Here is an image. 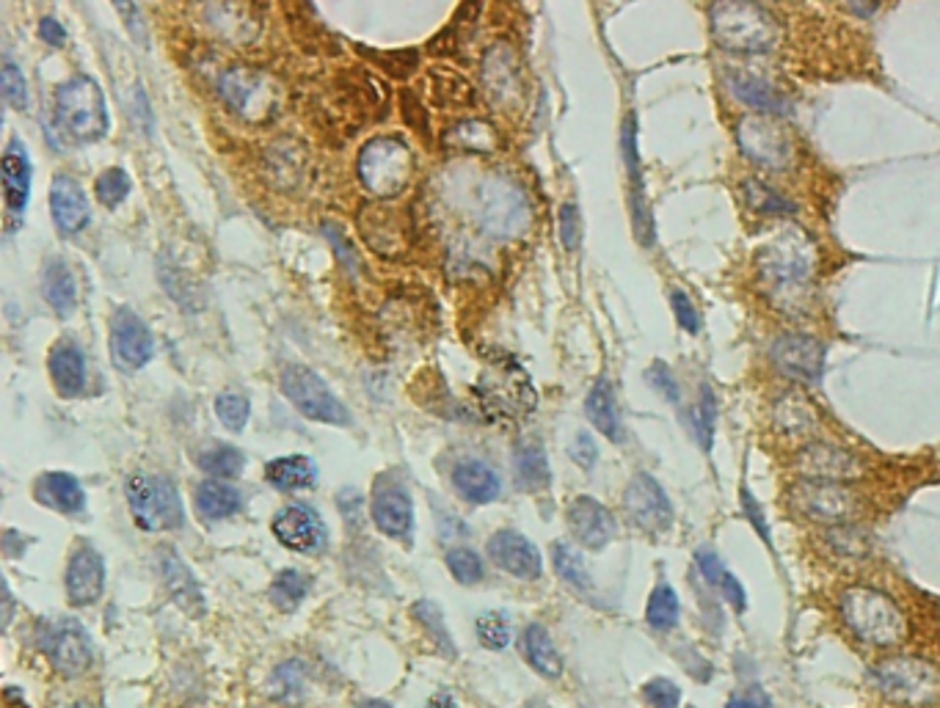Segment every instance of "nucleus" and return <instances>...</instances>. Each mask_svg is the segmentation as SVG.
Instances as JSON below:
<instances>
[{
  "mask_svg": "<svg viewBox=\"0 0 940 708\" xmlns=\"http://www.w3.org/2000/svg\"><path fill=\"white\" fill-rule=\"evenodd\" d=\"M475 395L483 414L494 422H516L535 411L533 380L508 353L486 358Z\"/></svg>",
  "mask_w": 940,
  "mask_h": 708,
  "instance_id": "nucleus-1",
  "label": "nucleus"
},
{
  "mask_svg": "<svg viewBox=\"0 0 940 708\" xmlns=\"http://www.w3.org/2000/svg\"><path fill=\"white\" fill-rule=\"evenodd\" d=\"M56 127L75 144H94L109 133V109L100 83L89 75H75L56 89Z\"/></svg>",
  "mask_w": 940,
  "mask_h": 708,
  "instance_id": "nucleus-2",
  "label": "nucleus"
},
{
  "mask_svg": "<svg viewBox=\"0 0 940 708\" xmlns=\"http://www.w3.org/2000/svg\"><path fill=\"white\" fill-rule=\"evenodd\" d=\"M841 618L852 635L874 648H894L907 637V620L899 606L872 587L845 590L839 601Z\"/></svg>",
  "mask_w": 940,
  "mask_h": 708,
  "instance_id": "nucleus-3",
  "label": "nucleus"
},
{
  "mask_svg": "<svg viewBox=\"0 0 940 708\" xmlns=\"http://www.w3.org/2000/svg\"><path fill=\"white\" fill-rule=\"evenodd\" d=\"M759 271L775 295H800L816 271V249L800 229H786L761 249Z\"/></svg>",
  "mask_w": 940,
  "mask_h": 708,
  "instance_id": "nucleus-4",
  "label": "nucleus"
},
{
  "mask_svg": "<svg viewBox=\"0 0 940 708\" xmlns=\"http://www.w3.org/2000/svg\"><path fill=\"white\" fill-rule=\"evenodd\" d=\"M712 34L734 53H772L781 39L775 18L759 3H714Z\"/></svg>",
  "mask_w": 940,
  "mask_h": 708,
  "instance_id": "nucleus-5",
  "label": "nucleus"
},
{
  "mask_svg": "<svg viewBox=\"0 0 940 708\" xmlns=\"http://www.w3.org/2000/svg\"><path fill=\"white\" fill-rule=\"evenodd\" d=\"M359 180L373 196L392 198L406 191L417 171L411 147L397 136L373 138L359 152Z\"/></svg>",
  "mask_w": 940,
  "mask_h": 708,
  "instance_id": "nucleus-6",
  "label": "nucleus"
},
{
  "mask_svg": "<svg viewBox=\"0 0 940 708\" xmlns=\"http://www.w3.org/2000/svg\"><path fill=\"white\" fill-rule=\"evenodd\" d=\"M869 684L902 706L929 708L940 703V670L924 659H888L869 670Z\"/></svg>",
  "mask_w": 940,
  "mask_h": 708,
  "instance_id": "nucleus-7",
  "label": "nucleus"
},
{
  "mask_svg": "<svg viewBox=\"0 0 940 708\" xmlns=\"http://www.w3.org/2000/svg\"><path fill=\"white\" fill-rule=\"evenodd\" d=\"M125 496L131 513L144 533H166V529L182 527V499L174 480L166 475H138L127 477Z\"/></svg>",
  "mask_w": 940,
  "mask_h": 708,
  "instance_id": "nucleus-8",
  "label": "nucleus"
},
{
  "mask_svg": "<svg viewBox=\"0 0 940 708\" xmlns=\"http://www.w3.org/2000/svg\"><path fill=\"white\" fill-rule=\"evenodd\" d=\"M279 386H282V395L293 402L306 420L340 427L351 425V414L340 402V397L326 386V380L315 369L304 367V364H290V367L282 369Z\"/></svg>",
  "mask_w": 940,
  "mask_h": 708,
  "instance_id": "nucleus-9",
  "label": "nucleus"
},
{
  "mask_svg": "<svg viewBox=\"0 0 940 708\" xmlns=\"http://www.w3.org/2000/svg\"><path fill=\"white\" fill-rule=\"evenodd\" d=\"M623 511L637 529L648 535H662L673 527V502L665 488L648 471H641L623 491Z\"/></svg>",
  "mask_w": 940,
  "mask_h": 708,
  "instance_id": "nucleus-10",
  "label": "nucleus"
},
{
  "mask_svg": "<svg viewBox=\"0 0 940 708\" xmlns=\"http://www.w3.org/2000/svg\"><path fill=\"white\" fill-rule=\"evenodd\" d=\"M737 141L739 149L765 169H789L792 165V138L783 130L781 122L770 119V116H745L737 127Z\"/></svg>",
  "mask_w": 940,
  "mask_h": 708,
  "instance_id": "nucleus-11",
  "label": "nucleus"
},
{
  "mask_svg": "<svg viewBox=\"0 0 940 708\" xmlns=\"http://www.w3.org/2000/svg\"><path fill=\"white\" fill-rule=\"evenodd\" d=\"M39 646L61 675L86 673L91 667V659H94L89 631L72 618L47 620L45 629H42Z\"/></svg>",
  "mask_w": 940,
  "mask_h": 708,
  "instance_id": "nucleus-12",
  "label": "nucleus"
},
{
  "mask_svg": "<svg viewBox=\"0 0 940 708\" xmlns=\"http://www.w3.org/2000/svg\"><path fill=\"white\" fill-rule=\"evenodd\" d=\"M111 356L122 373H138L155 356V336L133 309L122 307L111 318Z\"/></svg>",
  "mask_w": 940,
  "mask_h": 708,
  "instance_id": "nucleus-13",
  "label": "nucleus"
},
{
  "mask_svg": "<svg viewBox=\"0 0 940 708\" xmlns=\"http://www.w3.org/2000/svg\"><path fill=\"white\" fill-rule=\"evenodd\" d=\"M218 89H222L224 100L251 122L268 119L273 109H276V89H273L265 75L254 72V69H229L218 80Z\"/></svg>",
  "mask_w": 940,
  "mask_h": 708,
  "instance_id": "nucleus-14",
  "label": "nucleus"
},
{
  "mask_svg": "<svg viewBox=\"0 0 940 708\" xmlns=\"http://www.w3.org/2000/svg\"><path fill=\"white\" fill-rule=\"evenodd\" d=\"M792 504L803 516L814 522H845L856 513L858 502L852 491L833 480H805L797 482L789 493Z\"/></svg>",
  "mask_w": 940,
  "mask_h": 708,
  "instance_id": "nucleus-15",
  "label": "nucleus"
},
{
  "mask_svg": "<svg viewBox=\"0 0 940 708\" xmlns=\"http://www.w3.org/2000/svg\"><path fill=\"white\" fill-rule=\"evenodd\" d=\"M825 356V345L811 334H781L770 347L772 364L800 384H819Z\"/></svg>",
  "mask_w": 940,
  "mask_h": 708,
  "instance_id": "nucleus-16",
  "label": "nucleus"
},
{
  "mask_svg": "<svg viewBox=\"0 0 940 708\" xmlns=\"http://www.w3.org/2000/svg\"><path fill=\"white\" fill-rule=\"evenodd\" d=\"M373 522L386 538H411L414 504L406 486L397 482L395 475H381L373 482Z\"/></svg>",
  "mask_w": 940,
  "mask_h": 708,
  "instance_id": "nucleus-17",
  "label": "nucleus"
},
{
  "mask_svg": "<svg viewBox=\"0 0 940 708\" xmlns=\"http://www.w3.org/2000/svg\"><path fill=\"white\" fill-rule=\"evenodd\" d=\"M273 535L282 546L298 555H318L326 546V524L318 513L304 504H287L273 516Z\"/></svg>",
  "mask_w": 940,
  "mask_h": 708,
  "instance_id": "nucleus-18",
  "label": "nucleus"
},
{
  "mask_svg": "<svg viewBox=\"0 0 940 708\" xmlns=\"http://www.w3.org/2000/svg\"><path fill=\"white\" fill-rule=\"evenodd\" d=\"M488 557L497 568L521 582H535L544 573L539 546L516 529H499L488 538Z\"/></svg>",
  "mask_w": 940,
  "mask_h": 708,
  "instance_id": "nucleus-19",
  "label": "nucleus"
},
{
  "mask_svg": "<svg viewBox=\"0 0 940 708\" xmlns=\"http://www.w3.org/2000/svg\"><path fill=\"white\" fill-rule=\"evenodd\" d=\"M623 160H626V171H630V207H632V221H635V235L646 249L654 245V216L648 210L646 202V182H643V165H641V152H637V122L635 116L623 122Z\"/></svg>",
  "mask_w": 940,
  "mask_h": 708,
  "instance_id": "nucleus-20",
  "label": "nucleus"
},
{
  "mask_svg": "<svg viewBox=\"0 0 940 708\" xmlns=\"http://www.w3.org/2000/svg\"><path fill=\"white\" fill-rule=\"evenodd\" d=\"M568 529L585 549H604L618 535V522L604 504L593 496H577L568 504Z\"/></svg>",
  "mask_w": 940,
  "mask_h": 708,
  "instance_id": "nucleus-21",
  "label": "nucleus"
},
{
  "mask_svg": "<svg viewBox=\"0 0 940 708\" xmlns=\"http://www.w3.org/2000/svg\"><path fill=\"white\" fill-rule=\"evenodd\" d=\"M64 587H67V598L72 606H91L100 601L102 587H105V562L94 546L80 544L72 551Z\"/></svg>",
  "mask_w": 940,
  "mask_h": 708,
  "instance_id": "nucleus-22",
  "label": "nucleus"
},
{
  "mask_svg": "<svg viewBox=\"0 0 940 708\" xmlns=\"http://www.w3.org/2000/svg\"><path fill=\"white\" fill-rule=\"evenodd\" d=\"M50 213L53 221H56L58 232L72 238L80 235L91 221V207L89 198H86L83 187L78 185V180L69 174H56L50 185Z\"/></svg>",
  "mask_w": 940,
  "mask_h": 708,
  "instance_id": "nucleus-23",
  "label": "nucleus"
},
{
  "mask_svg": "<svg viewBox=\"0 0 940 708\" xmlns=\"http://www.w3.org/2000/svg\"><path fill=\"white\" fill-rule=\"evenodd\" d=\"M158 568H160V576H163L166 590L171 593V598H174L188 615L199 618V615L204 613L202 587H199V582H196V576L191 573V568L182 562V557L177 555L171 546H160Z\"/></svg>",
  "mask_w": 940,
  "mask_h": 708,
  "instance_id": "nucleus-24",
  "label": "nucleus"
},
{
  "mask_svg": "<svg viewBox=\"0 0 940 708\" xmlns=\"http://www.w3.org/2000/svg\"><path fill=\"white\" fill-rule=\"evenodd\" d=\"M34 499L61 516H78L86 507V493L78 477L67 471H45L34 482Z\"/></svg>",
  "mask_w": 940,
  "mask_h": 708,
  "instance_id": "nucleus-25",
  "label": "nucleus"
},
{
  "mask_svg": "<svg viewBox=\"0 0 940 708\" xmlns=\"http://www.w3.org/2000/svg\"><path fill=\"white\" fill-rule=\"evenodd\" d=\"M0 176H3V198L9 213L23 216L31 198V160L23 141H12L0 160Z\"/></svg>",
  "mask_w": 940,
  "mask_h": 708,
  "instance_id": "nucleus-26",
  "label": "nucleus"
},
{
  "mask_svg": "<svg viewBox=\"0 0 940 708\" xmlns=\"http://www.w3.org/2000/svg\"><path fill=\"white\" fill-rule=\"evenodd\" d=\"M50 380L61 397H78L86 386V356L78 342L58 340L47 356Z\"/></svg>",
  "mask_w": 940,
  "mask_h": 708,
  "instance_id": "nucleus-27",
  "label": "nucleus"
},
{
  "mask_svg": "<svg viewBox=\"0 0 940 708\" xmlns=\"http://www.w3.org/2000/svg\"><path fill=\"white\" fill-rule=\"evenodd\" d=\"M800 469L811 475V480H847L861 475V466L845 449L833 444H808L800 455Z\"/></svg>",
  "mask_w": 940,
  "mask_h": 708,
  "instance_id": "nucleus-28",
  "label": "nucleus"
},
{
  "mask_svg": "<svg viewBox=\"0 0 940 708\" xmlns=\"http://www.w3.org/2000/svg\"><path fill=\"white\" fill-rule=\"evenodd\" d=\"M453 488L472 504H488L499 496V475L480 458L461 460L453 469Z\"/></svg>",
  "mask_w": 940,
  "mask_h": 708,
  "instance_id": "nucleus-29",
  "label": "nucleus"
},
{
  "mask_svg": "<svg viewBox=\"0 0 940 708\" xmlns=\"http://www.w3.org/2000/svg\"><path fill=\"white\" fill-rule=\"evenodd\" d=\"M725 85L739 103L750 105V109L761 111V114H783L789 111L786 96L765 78H756L748 72H728L725 75Z\"/></svg>",
  "mask_w": 940,
  "mask_h": 708,
  "instance_id": "nucleus-30",
  "label": "nucleus"
},
{
  "mask_svg": "<svg viewBox=\"0 0 940 708\" xmlns=\"http://www.w3.org/2000/svg\"><path fill=\"white\" fill-rule=\"evenodd\" d=\"M585 416H588L590 425H593L601 436H607L615 444L623 442L621 411H618L615 391H612V384L607 378H599L593 384V389H590L588 400H585Z\"/></svg>",
  "mask_w": 940,
  "mask_h": 708,
  "instance_id": "nucleus-31",
  "label": "nucleus"
},
{
  "mask_svg": "<svg viewBox=\"0 0 940 708\" xmlns=\"http://www.w3.org/2000/svg\"><path fill=\"white\" fill-rule=\"evenodd\" d=\"M42 295L61 318H69L78 307V284H75L67 262L58 260V256L47 260L42 267Z\"/></svg>",
  "mask_w": 940,
  "mask_h": 708,
  "instance_id": "nucleus-32",
  "label": "nucleus"
},
{
  "mask_svg": "<svg viewBox=\"0 0 940 708\" xmlns=\"http://www.w3.org/2000/svg\"><path fill=\"white\" fill-rule=\"evenodd\" d=\"M521 651H524V659H528L530 667L544 675V678H560L563 675L560 651H557L550 631L541 624H530L528 629H524V635H521Z\"/></svg>",
  "mask_w": 940,
  "mask_h": 708,
  "instance_id": "nucleus-33",
  "label": "nucleus"
},
{
  "mask_svg": "<svg viewBox=\"0 0 940 708\" xmlns=\"http://www.w3.org/2000/svg\"><path fill=\"white\" fill-rule=\"evenodd\" d=\"M513 469H516V482H519V488H524V491L539 493L552 486L550 458H546L544 447H541L539 442H524L516 447Z\"/></svg>",
  "mask_w": 940,
  "mask_h": 708,
  "instance_id": "nucleus-34",
  "label": "nucleus"
},
{
  "mask_svg": "<svg viewBox=\"0 0 940 708\" xmlns=\"http://www.w3.org/2000/svg\"><path fill=\"white\" fill-rule=\"evenodd\" d=\"M265 480L279 491H304L318 482V466L306 455L276 458L265 466Z\"/></svg>",
  "mask_w": 940,
  "mask_h": 708,
  "instance_id": "nucleus-35",
  "label": "nucleus"
},
{
  "mask_svg": "<svg viewBox=\"0 0 940 708\" xmlns=\"http://www.w3.org/2000/svg\"><path fill=\"white\" fill-rule=\"evenodd\" d=\"M240 504H244L240 493L222 480H207L196 488V511L207 522L235 516L240 511Z\"/></svg>",
  "mask_w": 940,
  "mask_h": 708,
  "instance_id": "nucleus-36",
  "label": "nucleus"
},
{
  "mask_svg": "<svg viewBox=\"0 0 940 708\" xmlns=\"http://www.w3.org/2000/svg\"><path fill=\"white\" fill-rule=\"evenodd\" d=\"M679 615H681L679 593L673 590V584L659 582L657 587L652 590V595H648V604H646L648 626L657 631H670L679 626Z\"/></svg>",
  "mask_w": 940,
  "mask_h": 708,
  "instance_id": "nucleus-37",
  "label": "nucleus"
},
{
  "mask_svg": "<svg viewBox=\"0 0 940 708\" xmlns=\"http://www.w3.org/2000/svg\"><path fill=\"white\" fill-rule=\"evenodd\" d=\"M775 422L783 433L792 436H803V433L814 431L816 414L811 411L808 402L797 395H783L775 406Z\"/></svg>",
  "mask_w": 940,
  "mask_h": 708,
  "instance_id": "nucleus-38",
  "label": "nucleus"
},
{
  "mask_svg": "<svg viewBox=\"0 0 940 708\" xmlns=\"http://www.w3.org/2000/svg\"><path fill=\"white\" fill-rule=\"evenodd\" d=\"M306 593H309V579H306L301 571H295V568L279 571L276 579L271 582V590H268L273 606L282 609V613H293V609H298V604L306 598Z\"/></svg>",
  "mask_w": 940,
  "mask_h": 708,
  "instance_id": "nucleus-39",
  "label": "nucleus"
},
{
  "mask_svg": "<svg viewBox=\"0 0 940 708\" xmlns=\"http://www.w3.org/2000/svg\"><path fill=\"white\" fill-rule=\"evenodd\" d=\"M714 427H717V395L712 391V386L703 384L701 397L692 409V436L701 444L703 453H712Z\"/></svg>",
  "mask_w": 940,
  "mask_h": 708,
  "instance_id": "nucleus-40",
  "label": "nucleus"
},
{
  "mask_svg": "<svg viewBox=\"0 0 940 708\" xmlns=\"http://www.w3.org/2000/svg\"><path fill=\"white\" fill-rule=\"evenodd\" d=\"M745 202H748L754 210L767 213V216H783V213H797V205L792 198H786L783 193H778L775 187H770L761 180H745L743 185Z\"/></svg>",
  "mask_w": 940,
  "mask_h": 708,
  "instance_id": "nucleus-41",
  "label": "nucleus"
},
{
  "mask_svg": "<svg viewBox=\"0 0 940 708\" xmlns=\"http://www.w3.org/2000/svg\"><path fill=\"white\" fill-rule=\"evenodd\" d=\"M552 560H555V571L560 573L563 582H568L571 587L577 590H590L593 587V582H590V573L588 568H585L582 555H579L574 546L568 544H555L552 546Z\"/></svg>",
  "mask_w": 940,
  "mask_h": 708,
  "instance_id": "nucleus-42",
  "label": "nucleus"
},
{
  "mask_svg": "<svg viewBox=\"0 0 940 708\" xmlns=\"http://www.w3.org/2000/svg\"><path fill=\"white\" fill-rule=\"evenodd\" d=\"M199 466L218 480H229V477H238L244 471L246 455L233 444H222V447H213L199 455Z\"/></svg>",
  "mask_w": 940,
  "mask_h": 708,
  "instance_id": "nucleus-43",
  "label": "nucleus"
},
{
  "mask_svg": "<svg viewBox=\"0 0 940 708\" xmlns=\"http://www.w3.org/2000/svg\"><path fill=\"white\" fill-rule=\"evenodd\" d=\"M251 414V402L246 395H238V391H224V395L216 397V416L222 420V425L227 427V431L240 433L246 427V422H249Z\"/></svg>",
  "mask_w": 940,
  "mask_h": 708,
  "instance_id": "nucleus-44",
  "label": "nucleus"
},
{
  "mask_svg": "<svg viewBox=\"0 0 940 708\" xmlns=\"http://www.w3.org/2000/svg\"><path fill=\"white\" fill-rule=\"evenodd\" d=\"M477 640L488 651H502L510 646V620L502 613H486L475 624Z\"/></svg>",
  "mask_w": 940,
  "mask_h": 708,
  "instance_id": "nucleus-45",
  "label": "nucleus"
},
{
  "mask_svg": "<svg viewBox=\"0 0 940 708\" xmlns=\"http://www.w3.org/2000/svg\"><path fill=\"white\" fill-rule=\"evenodd\" d=\"M448 568L455 576V582L461 584H477L483 579V573H486L483 557L477 555L475 549H464V546L448 551Z\"/></svg>",
  "mask_w": 940,
  "mask_h": 708,
  "instance_id": "nucleus-46",
  "label": "nucleus"
},
{
  "mask_svg": "<svg viewBox=\"0 0 940 708\" xmlns=\"http://www.w3.org/2000/svg\"><path fill=\"white\" fill-rule=\"evenodd\" d=\"M131 176L125 169H109L97 176V198H100L105 207L122 205L131 193Z\"/></svg>",
  "mask_w": 940,
  "mask_h": 708,
  "instance_id": "nucleus-47",
  "label": "nucleus"
},
{
  "mask_svg": "<svg viewBox=\"0 0 940 708\" xmlns=\"http://www.w3.org/2000/svg\"><path fill=\"white\" fill-rule=\"evenodd\" d=\"M0 89H3V96L12 109L29 111V83H25L23 72L14 61H3V67H0Z\"/></svg>",
  "mask_w": 940,
  "mask_h": 708,
  "instance_id": "nucleus-48",
  "label": "nucleus"
},
{
  "mask_svg": "<svg viewBox=\"0 0 940 708\" xmlns=\"http://www.w3.org/2000/svg\"><path fill=\"white\" fill-rule=\"evenodd\" d=\"M643 697H646L652 708H679L681 686L670 678H652L643 686Z\"/></svg>",
  "mask_w": 940,
  "mask_h": 708,
  "instance_id": "nucleus-49",
  "label": "nucleus"
},
{
  "mask_svg": "<svg viewBox=\"0 0 940 708\" xmlns=\"http://www.w3.org/2000/svg\"><path fill=\"white\" fill-rule=\"evenodd\" d=\"M646 378L648 384L654 386V389L659 391V395L665 397V400L670 402V406H676L679 409L681 406V389L679 384H676V375L670 373V367L665 362H654L652 367L646 369Z\"/></svg>",
  "mask_w": 940,
  "mask_h": 708,
  "instance_id": "nucleus-50",
  "label": "nucleus"
},
{
  "mask_svg": "<svg viewBox=\"0 0 940 708\" xmlns=\"http://www.w3.org/2000/svg\"><path fill=\"white\" fill-rule=\"evenodd\" d=\"M414 615L422 620V624L428 626V631L433 635V640L442 642L444 648H448V653L453 656V642H450L448 629H444V620L442 613H439V606L433 604V601H420V604H414Z\"/></svg>",
  "mask_w": 940,
  "mask_h": 708,
  "instance_id": "nucleus-51",
  "label": "nucleus"
},
{
  "mask_svg": "<svg viewBox=\"0 0 940 708\" xmlns=\"http://www.w3.org/2000/svg\"><path fill=\"white\" fill-rule=\"evenodd\" d=\"M670 307H673L676 320H679V326L687 334L695 336L701 331V315H698L695 304H692L684 289H670Z\"/></svg>",
  "mask_w": 940,
  "mask_h": 708,
  "instance_id": "nucleus-52",
  "label": "nucleus"
},
{
  "mask_svg": "<svg viewBox=\"0 0 940 708\" xmlns=\"http://www.w3.org/2000/svg\"><path fill=\"white\" fill-rule=\"evenodd\" d=\"M579 238H582V227H579V210L574 202L560 207V240L568 251H577Z\"/></svg>",
  "mask_w": 940,
  "mask_h": 708,
  "instance_id": "nucleus-53",
  "label": "nucleus"
},
{
  "mask_svg": "<svg viewBox=\"0 0 940 708\" xmlns=\"http://www.w3.org/2000/svg\"><path fill=\"white\" fill-rule=\"evenodd\" d=\"M743 513H745V518H748V522L754 524L756 533H759L761 538H765V544H767V546H772L770 524H767L765 511H761V504L756 502V499H754V493H750V488H743Z\"/></svg>",
  "mask_w": 940,
  "mask_h": 708,
  "instance_id": "nucleus-54",
  "label": "nucleus"
},
{
  "mask_svg": "<svg viewBox=\"0 0 940 708\" xmlns=\"http://www.w3.org/2000/svg\"><path fill=\"white\" fill-rule=\"evenodd\" d=\"M695 566H698V571L703 573V579H706L709 584H714V587H720V582H723L725 573H728V568L723 566V560L717 557V551H709V549L698 551Z\"/></svg>",
  "mask_w": 940,
  "mask_h": 708,
  "instance_id": "nucleus-55",
  "label": "nucleus"
},
{
  "mask_svg": "<svg viewBox=\"0 0 940 708\" xmlns=\"http://www.w3.org/2000/svg\"><path fill=\"white\" fill-rule=\"evenodd\" d=\"M568 455H571L574 464H579L582 469H593V464L599 460V447H596L593 436L582 431V433H577V438H574Z\"/></svg>",
  "mask_w": 940,
  "mask_h": 708,
  "instance_id": "nucleus-56",
  "label": "nucleus"
},
{
  "mask_svg": "<svg viewBox=\"0 0 940 708\" xmlns=\"http://www.w3.org/2000/svg\"><path fill=\"white\" fill-rule=\"evenodd\" d=\"M720 593L725 595V601H728V604L734 606L737 613H745V609H748V593H745L743 582H739V579L734 576L731 571L725 573V579L720 582Z\"/></svg>",
  "mask_w": 940,
  "mask_h": 708,
  "instance_id": "nucleus-57",
  "label": "nucleus"
},
{
  "mask_svg": "<svg viewBox=\"0 0 940 708\" xmlns=\"http://www.w3.org/2000/svg\"><path fill=\"white\" fill-rule=\"evenodd\" d=\"M725 708H772L770 697L765 695V692L754 689L750 695H739V697H731L728 706Z\"/></svg>",
  "mask_w": 940,
  "mask_h": 708,
  "instance_id": "nucleus-58",
  "label": "nucleus"
},
{
  "mask_svg": "<svg viewBox=\"0 0 940 708\" xmlns=\"http://www.w3.org/2000/svg\"><path fill=\"white\" fill-rule=\"evenodd\" d=\"M39 36L47 42V45H53V47H61L64 42H67V31H64L61 25H58L53 18L42 20V23H39Z\"/></svg>",
  "mask_w": 940,
  "mask_h": 708,
  "instance_id": "nucleus-59",
  "label": "nucleus"
},
{
  "mask_svg": "<svg viewBox=\"0 0 940 708\" xmlns=\"http://www.w3.org/2000/svg\"><path fill=\"white\" fill-rule=\"evenodd\" d=\"M428 708H455V700L450 692H437V695L431 697V703H428Z\"/></svg>",
  "mask_w": 940,
  "mask_h": 708,
  "instance_id": "nucleus-60",
  "label": "nucleus"
},
{
  "mask_svg": "<svg viewBox=\"0 0 940 708\" xmlns=\"http://www.w3.org/2000/svg\"><path fill=\"white\" fill-rule=\"evenodd\" d=\"M359 708H392L386 700H364Z\"/></svg>",
  "mask_w": 940,
  "mask_h": 708,
  "instance_id": "nucleus-61",
  "label": "nucleus"
},
{
  "mask_svg": "<svg viewBox=\"0 0 940 708\" xmlns=\"http://www.w3.org/2000/svg\"><path fill=\"white\" fill-rule=\"evenodd\" d=\"M530 708H544V706H530Z\"/></svg>",
  "mask_w": 940,
  "mask_h": 708,
  "instance_id": "nucleus-62",
  "label": "nucleus"
},
{
  "mask_svg": "<svg viewBox=\"0 0 940 708\" xmlns=\"http://www.w3.org/2000/svg\"><path fill=\"white\" fill-rule=\"evenodd\" d=\"M690 708H695V706H690Z\"/></svg>",
  "mask_w": 940,
  "mask_h": 708,
  "instance_id": "nucleus-63",
  "label": "nucleus"
}]
</instances>
